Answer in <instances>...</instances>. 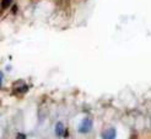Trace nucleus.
Masks as SVG:
<instances>
[{
    "instance_id": "f257e3e1",
    "label": "nucleus",
    "mask_w": 151,
    "mask_h": 139,
    "mask_svg": "<svg viewBox=\"0 0 151 139\" xmlns=\"http://www.w3.org/2000/svg\"><path fill=\"white\" fill-rule=\"evenodd\" d=\"M28 90V87L26 84H22L21 87H19L17 89H16V92H15V94H22V93H26Z\"/></svg>"
},
{
    "instance_id": "f03ea898",
    "label": "nucleus",
    "mask_w": 151,
    "mask_h": 139,
    "mask_svg": "<svg viewBox=\"0 0 151 139\" xmlns=\"http://www.w3.org/2000/svg\"><path fill=\"white\" fill-rule=\"evenodd\" d=\"M11 1H13V0H3L1 7H3V9H6L7 6H10V5H11Z\"/></svg>"
},
{
    "instance_id": "7ed1b4c3",
    "label": "nucleus",
    "mask_w": 151,
    "mask_h": 139,
    "mask_svg": "<svg viewBox=\"0 0 151 139\" xmlns=\"http://www.w3.org/2000/svg\"><path fill=\"white\" fill-rule=\"evenodd\" d=\"M62 130H63V125L58 123V125H57V134L60 136V134H62Z\"/></svg>"
},
{
    "instance_id": "20e7f679",
    "label": "nucleus",
    "mask_w": 151,
    "mask_h": 139,
    "mask_svg": "<svg viewBox=\"0 0 151 139\" xmlns=\"http://www.w3.org/2000/svg\"><path fill=\"white\" fill-rule=\"evenodd\" d=\"M16 11H17V6H14L13 7V14H16Z\"/></svg>"
}]
</instances>
